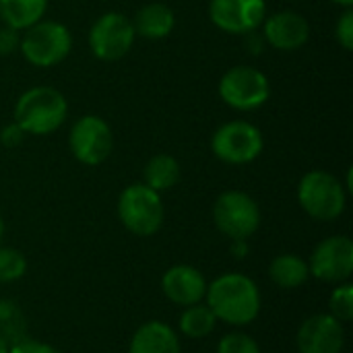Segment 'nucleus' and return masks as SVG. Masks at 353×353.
Segmentation results:
<instances>
[{"label":"nucleus","mask_w":353,"mask_h":353,"mask_svg":"<svg viewBox=\"0 0 353 353\" xmlns=\"http://www.w3.org/2000/svg\"><path fill=\"white\" fill-rule=\"evenodd\" d=\"M48 10V0H0V19L6 27L25 31L39 23Z\"/></svg>","instance_id":"a211bd4d"},{"label":"nucleus","mask_w":353,"mask_h":353,"mask_svg":"<svg viewBox=\"0 0 353 353\" xmlns=\"http://www.w3.org/2000/svg\"><path fill=\"white\" fill-rule=\"evenodd\" d=\"M143 178H145V186H149L155 192H163L170 190L178 184L180 180V163L176 157L168 155V153H159L153 155L145 170H143Z\"/></svg>","instance_id":"aec40b11"},{"label":"nucleus","mask_w":353,"mask_h":353,"mask_svg":"<svg viewBox=\"0 0 353 353\" xmlns=\"http://www.w3.org/2000/svg\"><path fill=\"white\" fill-rule=\"evenodd\" d=\"M137 33L132 21L116 10L103 12L89 29V48L95 58L116 62L124 58L134 46Z\"/></svg>","instance_id":"1a4fd4ad"},{"label":"nucleus","mask_w":353,"mask_h":353,"mask_svg":"<svg viewBox=\"0 0 353 353\" xmlns=\"http://www.w3.org/2000/svg\"><path fill=\"white\" fill-rule=\"evenodd\" d=\"M207 279L205 275L190 267V265H176L163 273L161 290L165 298L176 306H192L205 300L207 294Z\"/></svg>","instance_id":"2eb2a0df"},{"label":"nucleus","mask_w":353,"mask_h":353,"mask_svg":"<svg viewBox=\"0 0 353 353\" xmlns=\"http://www.w3.org/2000/svg\"><path fill=\"white\" fill-rule=\"evenodd\" d=\"M8 353H60V352H58L56 347H52V345H46V343H37V341L27 339V341H23V343L12 345Z\"/></svg>","instance_id":"c85d7f7f"},{"label":"nucleus","mask_w":353,"mask_h":353,"mask_svg":"<svg viewBox=\"0 0 353 353\" xmlns=\"http://www.w3.org/2000/svg\"><path fill=\"white\" fill-rule=\"evenodd\" d=\"M23 58L39 68L60 64L72 50V35L66 25L56 21H39L25 29L19 46Z\"/></svg>","instance_id":"39448f33"},{"label":"nucleus","mask_w":353,"mask_h":353,"mask_svg":"<svg viewBox=\"0 0 353 353\" xmlns=\"http://www.w3.org/2000/svg\"><path fill=\"white\" fill-rule=\"evenodd\" d=\"M68 116L66 97L54 87H31L14 103V120L25 134L46 137L58 130Z\"/></svg>","instance_id":"f03ea898"},{"label":"nucleus","mask_w":353,"mask_h":353,"mask_svg":"<svg viewBox=\"0 0 353 353\" xmlns=\"http://www.w3.org/2000/svg\"><path fill=\"white\" fill-rule=\"evenodd\" d=\"M219 97L238 112H252L269 101L271 83L254 66H232L219 81Z\"/></svg>","instance_id":"0eeeda50"},{"label":"nucleus","mask_w":353,"mask_h":353,"mask_svg":"<svg viewBox=\"0 0 353 353\" xmlns=\"http://www.w3.org/2000/svg\"><path fill=\"white\" fill-rule=\"evenodd\" d=\"M232 254L236 259H244L248 254V244L246 240H232Z\"/></svg>","instance_id":"7c9ffc66"},{"label":"nucleus","mask_w":353,"mask_h":353,"mask_svg":"<svg viewBox=\"0 0 353 353\" xmlns=\"http://www.w3.org/2000/svg\"><path fill=\"white\" fill-rule=\"evenodd\" d=\"M310 275L327 283H343L353 273V242L347 236L323 240L308 263Z\"/></svg>","instance_id":"9b49d317"},{"label":"nucleus","mask_w":353,"mask_h":353,"mask_svg":"<svg viewBox=\"0 0 353 353\" xmlns=\"http://www.w3.org/2000/svg\"><path fill=\"white\" fill-rule=\"evenodd\" d=\"M130 21H132L134 33L151 41L168 37L176 27V14L172 6L163 2H149L141 6Z\"/></svg>","instance_id":"f3484780"},{"label":"nucleus","mask_w":353,"mask_h":353,"mask_svg":"<svg viewBox=\"0 0 353 353\" xmlns=\"http://www.w3.org/2000/svg\"><path fill=\"white\" fill-rule=\"evenodd\" d=\"M180 331L188 339H205L213 333L217 319L211 312V308L203 302L186 306L184 312L180 314Z\"/></svg>","instance_id":"412c9836"},{"label":"nucleus","mask_w":353,"mask_h":353,"mask_svg":"<svg viewBox=\"0 0 353 353\" xmlns=\"http://www.w3.org/2000/svg\"><path fill=\"white\" fill-rule=\"evenodd\" d=\"M335 37L339 41V46L347 52L353 50V10L345 8L335 25Z\"/></svg>","instance_id":"a878e982"},{"label":"nucleus","mask_w":353,"mask_h":353,"mask_svg":"<svg viewBox=\"0 0 353 353\" xmlns=\"http://www.w3.org/2000/svg\"><path fill=\"white\" fill-rule=\"evenodd\" d=\"M209 17L225 33H248L263 25L267 17L265 0H211Z\"/></svg>","instance_id":"f8f14e48"},{"label":"nucleus","mask_w":353,"mask_h":353,"mask_svg":"<svg viewBox=\"0 0 353 353\" xmlns=\"http://www.w3.org/2000/svg\"><path fill=\"white\" fill-rule=\"evenodd\" d=\"M296 345L300 353H341L345 345L343 323L331 314H314L298 329Z\"/></svg>","instance_id":"ddd939ff"},{"label":"nucleus","mask_w":353,"mask_h":353,"mask_svg":"<svg viewBox=\"0 0 353 353\" xmlns=\"http://www.w3.org/2000/svg\"><path fill=\"white\" fill-rule=\"evenodd\" d=\"M213 221L230 240H248L261 225V209L248 192L228 190L213 205Z\"/></svg>","instance_id":"6e6552de"},{"label":"nucleus","mask_w":353,"mask_h":353,"mask_svg":"<svg viewBox=\"0 0 353 353\" xmlns=\"http://www.w3.org/2000/svg\"><path fill=\"white\" fill-rule=\"evenodd\" d=\"M68 147L77 161L85 165H99L110 157L114 149L112 128L103 118L95 114L81 116L70 128Z\"/></svg>","instance_id":"9d476101"},{"label":"nucleus","mask_w":353,"mask_h":353,"mask_svg":"<svg viewBox=\"0 0 353 353\" xmlns=\"http://www.w3.org/2000/svg\"><path fill=\"white\" fill-rule=\"evenodd\" d=\"M207 306L217 321L232 327H246L254 323L261 312V292L256 283L242 273H228L207 285Z\"/></svg>","instance_id":"f257e3e1"},{"label":"nucleus","mask_w":353,"mask_h":353,"mask_svg":"<svg viewBox=\"0 0 353 353\" xmlns=\"http://www.w3.org/2000/svg\"><path fill=\"white\" fill-rule=\"evenodd\" d=\"M217 353H261V347L246 333H230L219 341Z\"/></svg>","instance_id":"393cba45"},{"label":"nucleus","mask_w":353,"mask_h":353,"mask_svg":"<svg viewBox=\"0 0 353 353\" xmlns=\"http://www.w3.org/2000/svg\"><path fill=\"white\" fill-rule=\"evenodd\" d=\"M128 353H180V339L170 325L149 321L132 335Z\"/></svg>","instance_id":"dca6fc26"},{"label":"nucleus","mask_w":353,"mask_h":353,"mask_svg":"<svg viewBox=\"0 0 353 353\" xmlns=\"http://www.w3.org/2000/svg\"><path fill=\"white\" fill-rule=\"evenodd\" d=\"M27 273V259L17 248L0 246V283H12Z\"/></svg>","instance_id":"5701e85b"},{"label":"nucleus","mask_w":353,"mask_h":353,"mask_svg":"<svg viewBox=\"0 0 353 353\" xmlns=\"http://www.w3.org/2000/svg\"><path fill=\"white\" fill-rule=\"evenodd\" d=\"M163 215L165 211L159 192L151 190L143 182L126 186L118 199V217L134 236L147 238L157 234L163 225Z\"/></svg>","instance_id":"20e7f679"},{"label":"nucleus","mask_w":353,"mask_h":353,"mask_svg":"<svg viewBox=\"0 0 353 353\" xmlns=\"http://www.w3.org/2000/svg\"><path fill=\"white\" fill-rule=\"evenodd\" d=\"M21 46V31L12 27H2L0 29V56H10L19 50Z\"/></svg>","instance_id":"bb28decb"},{"label":"nucleus","mask_w":353,"mask_h":353,"mask_svg":"<svg viewBox=\"0 0 353 353\" xmlns=\"http://www.w3.org/2000/svg\"><path fill=\"white\" fill-rule=\"evenodd\" d=\"M23 139H25V132L17 122H10V124L0 128V145L6 147V149L19 147L23 143Z\"/></svg>","instance_id":"cd10ccee"},{"label":"nucleus","mask_w":353,"mask_h":353,"mask_svg":"<svg viewBox=\"0 0 353 353\" xmlns=\"http://www.w3.org/2000/svg\"><path fill=\"white\" fill-rule=\"evenodd\" d=\"M8 352H10V345H8V343L4 341V337L0 335V353H8Z\"/></svg>","instance_id":"2f4dec72"},{"label":"nucleus","mask_w":353,"mask_h":353,"mask_svg":"<svg viewBox=\"0 0 353 353\" xmlns=\"http://www.w3.org/2000/svg\"><path fill=\"white\" fill-rule=\"evenodd\" d=\"M0 335L10 347L29 339L25 314L14 300H0Z\"/></svg>","instance_id":"4be33fe9"},{"label":"nucleus","mask_w":353,"mask_h":353,"mask_svg":"<svg viewBox=\"0 0 353 353\" xmlns=\"http://www.w3.org/2000/svg\"><path fill=\"white\" fill-rule=\"evenodd\" d=\"M329 314L339 323H350L353 319V285H339L329 298Z\"/></svg>","instance_id":"b1692460"},{"label":"nucleus","mask_w":353,"mask_h":353,"mask_svg":"<svg viewBox=\"0 0 353 353\" xmlns=\"http://www.w3.org/2000/svg\"><path fill=\"white\" fill-rule=\"evenodd\" d=\"M298 203L312 219L333 221L345 211L347 190L333 174L312 170L298 184Z\"/></svg>","instance_id":"7ed1b4c3"},{"label":"nucleus","mask_w":353,"mask_h":353,"mask_svg":"<svg viewBox=\"0 0 353 353\" xmlns=\"http://www.w3.org/2000/svg\"><path fill=\"white\" fill-rule=\"evenodd\" d=\"M263 37L267 46L279 52H296L310 37L308 21L294 10H279L267 14L263 21Z\"/></svg>","instance_id":"4468645a"},{"label":"nucleus","mask_w":353,"mask_h":353,"mask_svg":"<svg viewBox=\"0 0 353 353\" xmlns=\"http://www.w3.org/2000/svg\"><path fill=\"white\" fill-rule=\"evenodd\" d=\"M335 4H339V6H343V8H352L353 6V0H333Z\"/></svg>","instance_id":"473e14b6"},{"label":"nucleus","mask_w":353,"mask_h":353,"mask_svg":"<svg viewBox=\"0 0 353 353\" xmlns=\"http://www.w3.org/2000/svg\"><path fill=\"white\" fill-rule=\"evenodd\" d=\"M2 236H4V221H2V215H0V242H2Z\"/></svg>","instance_id":"72a5a7b5"},{"label":"nucleus","mask_w":353,"mask_h":353,"mask_svg":"<svg viewBox=\"0 0 353 353\" xmlns=\"http://www.w3.org/2000/svg\"><path fill=\"white\" fill-rule=\"evenodd\" d=\"M265 147L263 132L259 126L246 120H232L221 124L211 139L213 155L230 165H244L254 161Z\"/></svg>","instance_id":"423d86ee"},{"label":"nucleus","mask_w":353,"mask_h":353,"mask_svg":"<svg viewBox=\"0 0 353 353\" xmlns=\"http://www.w3.org/2000/svg\"><path fill=\"white\" fill-rule=\"evenodd\" d=\"M244 35H246V50H248L252 56H259V54L265 50V46H267L263 33H259V31L254 29V31H248V33H244Z\"/></svg>","instance_id":"c756f323"},{"label":"nucleus","mask_w":353,"mask_h":353,"mask_svg":"<svg viewBox=\"0 0 353 353\" xmlns=\"http://www.w3.org/2000/svg\"><path fill=\"white\" fill-rule=\"evenodd\" d=\"M269 277L281 290H296L306 283V279L310 277V269L308 263L298 254H279L269 265Z\"/></svg>","instance_id":"6ab92c4d"}]
</instances>
